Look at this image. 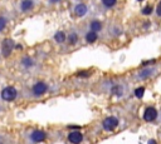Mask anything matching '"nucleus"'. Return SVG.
Returning <instances> with one entry per match:
<instances>
[{"mask_svg": "<svg viewBox=\"0 0 161 144\" xmlns=\"http://www.w3.org/2000/svg\"><path fill=\"white\" fill-rule=\"evenodd\" d=\"M47 139V133L43 130H34L30 134V140L33 143H42Z\"/></svg>", "mask_w": 161, "mask_h": 144, "instance_id": "nucleus-4", "label": "nucleus"}, {"mask_svg": "<svg viewBox=\"0 0 161 144\" xmlns=\"http://www.w3.org/2000/svg\"><path fill=\"white\" fill-rule=\"evenodd\" d=\"M156 13H157V15H158V16H161V1L157 4V8H156Z\"/></svg>", "mask_w": 161, "mask_h": 144, "instance_id": "nucleus-22", "label": "nucleus"}, {"mask_svg": "<svg viewBox=\"0 0 161 144\" xmlns=\"http://www.w3.org/2000/svg\"><path fill=\"white\" fill-rule=\"evenodd\" d=\"M54 39H55V41H58V43H63V41L65 40V34H64L63 31H58V33L54 35Z\"/></svg>", "mask_w": 161, "mask_h": 144, "instance_id": "nucleus-14", "label": "nucleus"}, {"mask_svg": "<svg viewBox=\"0 0 161 144\" xmlns=\"http://www.w3.org/2000/svg\"><path fill=\"white\" fill-rule=\"evenodd\" d=\"M33 5H34L33 0H23L21 4H20V9L23 11H28V10H30L33 8Z\"/></svg>", "mask_w": 161, "mask_h": 144, "instance_id": "nucleus-10", "label": "nucleus"}, {"mask_svg": "<svg viewBox=\"0 0 161 144\" xmlns=\"http://www.w3.org/2000/svg\"><path fill=\"white\" fill-rule=\"evenodd\" d=\"M33 64H34V61H33L31 58H29V56H25V58L21 60V65H23L24 68H31Z\"/></svg>", "mask_w": 161, "mask_h": 144, "instance_id": "nucleus-13", "label": "nucleus"}, {"mask_svg": "<svg viewBox=\"0 0 161 144\" xmlns=\"http://www.w3.org/2000/svg\"><path fill=\"white\" fill-rule=\"evenodd\" d=\"M68 40H69V44H75L77 40H78V35L77 34H70L68 36Z\"/></svg>", "mask_w": 161, "mask_h": 144, "instance_id": "nucleus-18", "label": "nucleus"}, {"mask_svg": "<svg viewBox=\"0 0 161 144\" xmlns=\"http://www.w3.org/2000/svg\"><path fill=\"white\" fill-rule=\"evenodd\" d=\"M152 74H153V69H151V68H145V69H142V70L138 73V79L145 80V79L150 78Z\"/></svg>", "mask_w": 161, "mask_h": 144, "instance_id": "nucleus-9", "label": "nucleus"}, {"mask_svg": "<svg viewBox=\"0 0 161 144\" xmlns=\"http://www.w3.org/2000/svg\"><path fill=\"white\" fill-rule=\"evenodd\" d=\"M117 0H102V4L106 6V8H112L114 4H116Z\"/></svg>", "mask_w": 161, "mask_h": 144, "instance_id": "nucleus-17", "label": "nucleus"}, {"mask_svg": "<svg viewBox=\"0 0 161 144\" xmlns=\"http://www.w3.org/2000/svg\"><path fill=\"white\" fill-rule=\"evenodd\" d=\"M91 31H94V33H97V31H99L101 29H102V24L98 21V20H93L92 23H91Z\"/></svg>", "mask_w": 161, "mask_h": 144, "instance_id": "nucleus-11", "label": "nucleus"}, {"mask_svg": "<svg viewBox=\"0 0 161 144\" xmlns=\"http://www.w3.org/2000/svg\"><path fill=\"white\" fill-rule=\"evenodd\" d=\"M157 118V110L153 106H147L143 111V120L146 121H152Z\"/></svg>", "mask_w": 161, "mask_h": 144, "instance_id": "nucleus-5", "label": "nucleus"}, {"mask_svg": "<svg viewBox=\"0 0 161 144\" xmlns=\"http://www.w3.org/2000/svg\"><path fill=\"white\" fill-rule=\"evenodd\" d=\"M18 95V91L14 86H6L1 90V98L5 101H13Z\"/></svg>", "mask_w": 161, "mask_h": 144, "instance_id": "nucleus-1", "label": "nucleus"}, {"mask_svg": "<svg viewBox=\"0 0 161 144\" xmlns=\"http://www.w3.org/2000/svg\"><path fill=\"white\" fill-rule=\"evenodd\" d=\"M13 48H14V43L11 41V40H9V39H6V40H4L3 41V55L4 56H9L10 54H11V50H13Z\"/></svg>", "mask_w": 161, "mask_h": 144, "instance_id": "nucleus-6", "label": "nucleus"}, {"mask_svg": "<svg viewBox=\"0 0 161 144\" xmlns=\"http://www.w3.org/2000/svg\"><path fill=\"white\" fill-rule=\"evenodd\" d=\"M140 1H141V0H140Z\"/></svg>", "mask_w": 161, "mask_h": 144, "instance_id": "nucleus-26", "label": "nucleus"}, {"mask_svg": "<svg viewBox=\"0 0 161 144\" xmlns=\"http://www.w3.org/2000/svg\"><path fill=\"white\" fill-rule=\"evenodd\" d=\"M148 144H157V143H156V140H153V139H151V140L148 141Z\"/></svg>", "mask_w": 161, "mask_h": 144, "instance_id": "nucleus-23", "label": "nucleus"}, {"mask_svg": "<svg viewBox=\"0 0 161 144\" xmlns=\"http://www.w3.org/2000/svg\"><path fill=\"white\" fill-rule=\"evenodd\" d=\"M68 140H69L70 143H73V144H79V143L83 140V135H82V133H79L78 130H77V131H72V133H69V135H68Z\"/></svg>", "mask_w": 161, "mask_h": 144, "instance_id": "nucleus-7", "label": "nucleus"}, {"mask_svg": "<svg viewBox=\"0 0 161 144\" xmlns=\"http://www.w3.org/2000/svg\"><path fill=\"white\" fill-rule=\"evenodd\" d=\"M143 94H145V88H143V86H140V88L135 89V96H136V98L141 99V98L143 96Z\"/></svg>", "mask_w": 161, "mask_h": 144, "instance_id": "nucleus-15", "label": "nucleus"}, {"mask_svg": "<svg viewBox=\"0 0 161 144\" xmlns=\"http://www.w3.org/2000/svg\"><path fill=\"white\" fill-rule=\"evenodd\" d=\"M87 10H88V8H87L86 4H78V5H75V8H74V14H75V16L82 18L83 15H86Z\"/></svg>", "mask_w": 161, "mask_h": 144, "instance_id": "nucleus-8", "label": "nucleus"}, {"mask_svg": "<svg viewBox=\"0 0 161 144\" xmlns=\"http://www.w3.org/2000/svg\"><path fill=\"white\" fill-rule=\"evenodd\" d=\"M97 33H94V31H89V33H87L86 34V40L88 41V43H94L96 40H97Z\"/></svg>", "mask_w": 161, "mask_h": 144, "instance_id": "nucleus-12", "label": "nucleus"}, {"mask_svg": "<svg viewBox=\"0 0 161 144\" xmlns=\"http://www.w3.org/2000/svg\"><path fill=\"white\" fill-rule=\"evenodd\" d=\"M112 94L116 95V96L122 95V86H119V85H114V86L112 88Z\"/></svg>", "mask_w": 161, "mask_h": 144, "instance_id": "nucleus-16", "label": "nucleus"}, {"mask_svg": "<svg viewBox=\"0 0 161 144\" xmlns=\"http://www.w3.org/2000/svg\"><path fill=\"white\" fill-rule=\"evenodd\" d=\"M48 90V85L44 83V81H38L33 85L31 88V91H33V95L35 96H42L43 94H45Z\"/></svg>", "mask_w": 161, "mask_h": 144, "instance_id": "nucleus-3", "label": "nucleus"}, {"mask_svg": "<svg viewBox=\"0 0 161 144\" xmlns=\"http://www.w3.org/2000/svg\"><path fill=\"white\" fill-rule=\"evenodd\" d=\"M50 1H52V3H54V1H58V0H50Z\"/></svg>", "mask_w": 161, "mask_h": 144, "instance_id": "nucleus-24", "label": "nucleus"}, {"mask_svg": "<svg viewBox=\"0 0 161 144\" xmlns=\"http://www.w3.org/2000/svg\"><path fill=\"white\" fill-rule=\"evenodd\" d=\"M151 11H152V8H151V6H147V8L142 9V14H145V15H148V14H151Z\"/></svg>", "mask_w": 161, "mask_h": 144, "instance_id": "nucleus-20", "label": "nucleus"}, {"mask_svg": "<svg viewBox=\"0 0 161 144\" xmlns=\"http://www.w3.org/2000/svg\"><path fill=\"white\" fill-rule=\"evenodd\" d=\"M0 144H3V141H1V140H0Z\"/></svg>", "mask_w": 161, "mask_h": 144, "instance_id": "nucleus-25", "label": "nucleus"}, {"mask_svg": "<svg viewBox=\"0 0 161 144\" xmlns=\"http://www.w3.org/2000/svg\"><path fill=\"white\" fill-rule=\"evenodd\" d=\"M5 25H6V20H5V18L0 16V31L5 28Z\"/></svg>", "mask_w": 161, "mask_h": 144, "instance_id": "nucleus-19", "label": "nucleus"}, {"mask_svg": "<svg viewBox=\"0 0 161 144\" xmlns=\"http://www.w3.org/2000/svg\"><path fill=\"white\" fill-rule=\"evenodd\" d=\"M102 126L104 130L107 131H111V130H114L117 126H118V119L116 116H108L103 120L102 123Z\"/></svg>", "mask_w": 161, "mask_h": 144, "instance_id": "nucleus-2", "label": "nucleus"}, {"mask_svg": "<svg viewBox=\"0 0 161 144\" xmlns=\"http://www.w3.org/2000/svg\"><path fill=\"white\" fill-rule=\"evenodd\" d=\"M88 75H89L88 71H80V73H78V76H79V78H87Z\"/></svg>", "mask_w": 161, "mask_h": 144, "instance_id": "nucleus-21", "label": "nucleus"}]
</instances>
